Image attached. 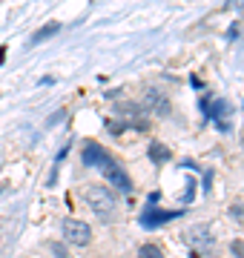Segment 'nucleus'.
<instances>
[{
  "label": "nucleus",
  "mask_w": 244,
  "mask_h": 258,
  "mask_svg": "<svg viewBox=\"0 0 244 258\" xmlns=\"http://www.w3.org/2000/svg\"><path fill=\"white\" fill-rule=\"evenodd\" d=\"M150 158L155 164H164V161H169V149L164 144H150Z\"/></svg>",
  "instance_id": "9d476101"
},
{
  "label": "nucleus",
  "mask_w": 244,
  "mask_h": 258,
  "mask_svg": "<svg viewBox=\"0 0 244 258\" xmlns=\"http://www.w3.org/2000/svg\"><path fill=\"white\" fill-rule=\"evenodd\" d=\"M103 175L109 178V181H112V186H115V189H121V192H130V189H132L130 175H127L121 166L115 164V161H109V164L103 166Z\"/></svg>",
  "instance_id": "20e7f679"
},
{
  "label": "nucleus",
  "mask_w": 244,
  "mask_h": 258,
  "mask_svg": "<svg viewBox=\"0 0 244 258\" xmlns=\"http://www.w3.org/2000/svg\"><path fill=\"white\" fill-rule=\"evenodd\" d=\"M64 235L69 244H75V247H86L89 238H92V230H89V224L78 221V218H66L64 221Z\"/></svg>",
  "instance_id": "7ed1b4c3"
},
{
  "label": "nucleus",
  "mask_w": 244,
  "mask_h": 258,
  "mask_svg": "<svg viewBox=\"0 0 244 258\" xmlns=\"http://www.w3.org/2000/svg\"><path fill=\"white\" fill-rule=\"evenodd\" d=\"M178 212H161V210H155V198H152V204L147 207V212L141 215V224L147 227V230H155V227H161L164 221H172Z\"/></svg>",
  "instance_id": "423d86ee"
},
{
  "label": "nucleus",
  "mask_w": 244,
  "mask_h": 258,
  "mask_svg": "<svg viewBox=\"0 0 244 258\" xmlns=\"http://www.w3.org/2000/svg\"><path fill=\"white\" fill-rule=\"evenodd\" d=\"M233 255L244 258V241H233Z\"/></svg>",
  "instance_id": "ddd939ff"
},
{
  "label": "nucleus",
  "mask_w": 244,
  "mask_h": 258,
  "mask_svg": "<svg viewBox=\"0 0 244 258\" xmlns=\"http://www.w3.org/2000/svg\"><path fill=\"white\" fill-rule=\"evenodd\" d=\"M144 103H147V109L155 112V115H161V118H167L169 115V101H167V95L158 92V89H147V98H144Z\"/></svg>",
  "instance_id": "0eeeda50"
},
{
  "label": "nucleus",
  "mask_w": 244,
  "mask_h": 258,
  "mask_svg": "<svg viewBox=\"0 0 244 258\" xmlns=\"http://www.w3.org/2000/svg\"><path fill=\"white\" fill-rule=\"evenodd\" d=\"M81 195H84V201L89 204V210L95 212V215H101V218H109L115 212V195L106 189V186H84L81 189Z\"/></svg>",
  "instance_id": "f257e3e1"
},
{
  "label": "nucleus",
  "mask_w": 244,
  "mask_h": 258,
  "mask_svg": "<svg viewBox=\"0 0 244 258\" xmlns=\"http://www.w3.org/2000/svg\"><path fill=\"white\" fill-rule=\"evenodd\" d=\"M184 244L193 247L196 252H213L216 249V235L207 224H196V227H187L184 230Z\"/></svg>",
  "instance_id": "f03ea898"
},
{
  "label": "nucleus",
  "mask_w": 244,
  "mask_h": 258,
  "mask_svg": "<svg viewBox=\"0 0 244 258\" xmlns=\"http://www.w3.org/2000/svg\"><path fill=\"white\" fill-rule=\"evenodd\" d=\"M49 249L55 252V258H69V252H66L64 244H49Z\"/></svg>",
  "instance_id": "f8f14e48"
},
{
  "label": "nucleus",
  "mask_w": 244,
  "mask_h": 258,
  "mask_svg": "<svg viewBox=\"0 0 244 258\" xmlns=\"http://www.w3.org/2000/svg\"><path fill=\"white\" fill-rule=\"evenodd\" d=\"M57 32H60V23H49V26L38 29V32H35V35H32V43H40V40H46V37L57 35Z\"/></svg>",
  "instance_id": "1a4fd4ad"
},
{
  "label": "nucleus",
  "mask_w": 244,
  "mask_h": 258,
  "mask_svg": "<svg viewBox=\"0 0 244 258\" xmlns=\"http://www.w3.org/2000/svg\"><path fill=\"white\" fill-rule=\"evenodd\" d=\"M112 161V158L106 155V149L101 147V144H95V141H89V144H84V164H89V166H106Z\"/></svg>",
  "instance_id": "39448f33"
},
{
  "label": "nucleus",
  "mask_w": 244,
  "mask_h": 258,
  "mask_svg": "<svg viewBox=\"0 0 244 258\" xmlns=\"http://www.w3.org/2000/svg\"><path fill=\"white\" fill-rule=\"evenodd\" d=\"M138 258H164V252H161L158 244H144V247L138 249Z\"/></svg>",
  "instance_id": "9b49d317"
},
{
  "label": "nucleus",
  "mask_w": 244,
  "mask_h": 258,
  "mask_svg": "<svg viewBox=\"0 0 244 258\" xmlns=\"http://www.w3.org/2000/svg\"><path fill=\"white\" fill-rule=\"evenodd\" d=\"M230 112H233L230 103H224V101L213 103V118L218 120V126H221V129H230Z\"/></svg>",
  "instance_id": "6e6552de"
}]
</instances>
